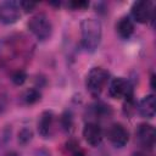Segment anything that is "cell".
I'll list each match as a JSON object with an SVG mask.
<instances>
[{"label":"cell","instance_id":"6da1fadb","mask_svg":"<svg viewBox=\"0 0 156 156\" xmlns=\"http://www.w3.org/2000/svg\"><path fill=\"white\" fill-rule=\"evenodd\" d=\"M80 34L83 48L89 52H94L100 45L102 35V27L100 21L94 17L84 18L80 22Z\"/></svg>","mask_w":156,"mask_h":156},{"label":"cell","instance_id":"7a4b0ae2","mask_svg":"<svg viewBox=\"0 0 156 156\" xmlns=\"http://www.w3.org/2000/svg\"><path fill=\"white\" fill-rule=\"evenodd\" d=\"M108 79V73L102 67H93L85 78V87L93 96H99Z\"/></svg>","mask_w":156,"mask_h":156},{"label":"cell","instance_id":"3957f363","mask_svg":"<svg viewBox=\"0 0 156 156\" xmlns=\"http://www.w3.org/2000/svg\"><path fill=\"white\" fill-rule=\"evenodd\" d=\"M28 28L37 37V39L41 41L49 39L52 33V24L48 16H45L44 13L33 16L28 22Z\"/></svg>","mask_w":156,"mask_h":156},{"label":"cell","instance_id":"277c9868","mask_svg":"<svg viewBox=\"0 0 156 156\" xmlns=\"http://www.w3.org/2000/svg\"><path fill=\"white\" fill-rule=\"evenodd\" d=\"M135 138L138 144L146 149V150H152L156 143V132L155 128L151 124L147 123H141L138 126L135 130Z\"/></svg>","mask_w":156,"mask_h":156},{"label":"cell","instance_id":"5b68a950","mask_svg":"<svg viewBox=\"0 0 156 156\" xmlns=\"http://www.w3.org/2000/svg\"><path fill=\"white\" fill-rule=\"evenodd\" d=\"M20 2L16 1H2L0 4V22L11 24L17 22L21 16Z\"/></svg>","mask_w":156,"mask_h":156},{"label":"cell","instance_id":"8992f818","mask_svg":"<svg viewBox=\"0 0 156 156\" xmlns=\"http://www.w3.org/2000/svg\"><path fill=\"white\" fill-rule=\"evenodd\" d=\"M108 94L113 99L127 98L132 95V85L123 77H116L108 85Z\"/></svg>","mask_w":156,"mask_h":156},{"label":"cell","instance_id":"52a82bcc","mask_svg":"<svg viewBox=\"0 0 156 156\" xmlns=\"http://www.w3.org/2000/svg\"><path fill=\"white\" fill-rule=\"evenodd\" d=\"M107 138L111 141V144L116 147H123L129 140V135H128L127 129L119 123H113L108 128Z\"/></svg>","mask_w":156,"mask_h":156},{"label":"cell","instance_id":"ba28073f","mask_svg":"<svg viewBox=\"0 0 156 156\" xmlns=\"http://www.w3.org/2000/svg\"><path fill=\"white\" fill-rule=\"evenodd\" d=\"M152 4L150 1H136L132 6V16L139 23H146L152 18Z\"/></svg>","mask_w":156,"mask_h":156},{"label":"cell","instance_id":"9c48e42d","mask_svg":"<svg viewBox=\"0 0 156 156\" xmlns=\"http://www.w3.org/2000/svg\"><path fill=\"white\" fill-rule=\"evenodd\" d=\"M83 136L85 141L91 146H98L104 138L101 127L95 122H89L83 128Z\"/></svg>","mask_w":156,"mask_h":156},{"label":"cell","instance_id":"30bf717a","mask_svg":"<svg viewBox=\"0 0 156 156\" xmlns=\"http://www.w3.org/2000/svg\"><path fill=\"white\" fill-rule=\"evenodd\" d=\"M54 113L52 111H44L38 119V132L43 138H49L52 132Z\"/></svg>","mask_w":156,"mask_h":156},{"label":"cell","instance_id":"8fae6325","mask_svg":"<svg viewBox=\"0 0 156 156\" xmlns=\"http://www.w3.org/2000/svg\"><path fill=\"white\" fill-rule=\"evenodd\" d=\"M138 110L143 117L152 118L155 116V112H156V98H155V95L150 94V95L144 96L139 102Z\"/></svg>","mask_w":156,"mask_h":156},{"label":"cell","instance_id":"7c38bea8","mask_svg":"<svg viewBox=\"0 0 156 156\" xmlns=\"http://www.w3.org/2000/svg\"><path fill=\"white\" fill-rule=\"evenodd\" d=\"M116 30L121 38L128 39L134 33V23L128 16H124L118 20V22L116 24Z\"/></svg>","mask_w":156,"mask_h":156},{"label":"cell","instance_id":"4fadbf2b","mask_svg":"<svg viewBox=\"0 0 156 156\" xmlns=\"http://www.w3.org/2000/svg\"><path fill=\"white\" fill-rule=\"evenodd\" d=\"M66 150H67V154H69V156H85L79 144L74 140H69L66 143Z\"/></svg>","mask_w":156,"mask_h":156},{"label":"cell","instance_id":"5bb4252c","mask_svg":"<svg viewBox=\"0 0 156 156\" xmlns=\"http://www.w3.org/2000/svg\"><path fill=\"white\" fill-rule=\"evenodd\" d=\"M23 99H24L26 104H29V105L30 104H34V102H37L40 99V93L37 89H29V90H27L24 93Z\"/></svg>","mask_w":156,"mask_h":156},{"label":"cell","instance_id":"9a60e30c","mask_svg":"<svg viewBox=\"0 0 156 156\" xmlns=\"http://www.w3.org/2000/svg\"><path fill=\"white\" fill-rule=\"evenodd\" d=\"M26 78H27V74H26V72H24L23 69H17V71H15V72L12 73V76H11L12 82H13L15 84H17V85H22V84L26 82Z\"/></svg>","mask_w":156,"mask_h":156},{"label":"cell","instance_id":"2e32d148","mask_svg":"<svg viewBox=\"0 0 156 156\" xmlns=\"http://www.w3.org/2000/svg\"><path fill=\"white\" fill-rule=\"evenodd\" d=\"M30 139H32V132L29 129H26L24 128V129H22L20 132V134H18V141L21 144H27Z\"/></svg>","mask_w":156,"mask_h":156},{"label":"cell","instance_id":"e0dca14e","mask_svg":"<svg viewBox=\"0 0 156 156\" xmlns=\"http://www.w3.org/2000/svg\"><path fill=\"white\" fill-rule=\"evenodd\" d=\"M72 116H71V113L69 112H65L63 115H62V126H63V128L66 129V130H69L71 129V127H72Z\"/></svg>","mask_w":156,"mask_h":156},{"label":"cell","instance_id":"ac0fdd59","mask_svg":"<svg viewBox=\"0 0 156 156\" xmlns=\"http://www.w3.org/2000/svg\"><path fill=\"white\" fill-rule=\"evenodd\" d=\"M68 6L72 7L73 10H84L89 6L88 1H71L68 2Z\"/></svg>","mask_w":156,"mask_h":156},{"label":"cell","instance_id":"d6986e66","mask_svg":"<svg viewBox=\"0 0 156 156\" xmlns=\"http://www.w3.org/2000/svg\"><path fill=\"white\" fill-rule=\"evenodd\" d=\"M35 6H37V2H32V1H21V2H20V7H21L22 10H24L26 12L32 11Z\"/></svg>","mask_w":156,"mask_h":156},{"label":"cell","instance_id":"ffe728a7","mask_svg":"<svg viewBox=\"0 0 156 156\" xmlns=\"http://www.w3.org/2000/svg\"><path fill=\"white\" fill-rule=\"evenodd\" d=\"M132 156H147V155L144 154V152H141V151H138V152H134Z\"/></svg>","mask_w":156,"mask_h":156},{"label":"cell","instance_id":"44dd1931","mask_svg":"<svg viewBox=\"0 0 156 156\" xmlns=\"http://www.w3.org/2000/svg\"><path fill=\"white\" fill-rule=\"evenodd\" d=\"M6 156H17V155H16V154H15V152H11V154H7V155H6Z\"/></svg>","mask_w":156,"mask_h":156}]
</instances>
